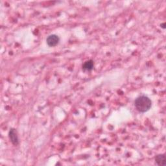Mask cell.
<instances>
[{"mask_svg":"<svg viewBox=\"0 0 166 166\" xmlns=\"http://www.w3.org/2000/svg\"><path fill=\"white\" fill-rule=\"evenodd\" d=\"M134 105L137 110L144 113L147 112L151 108L152 101L147 96L141 95L135 100Z\"/></svg>","mask_w":166,"mask_h":166,"instance_id":"cell-1","label":"cell"},{"mask_svg":"<svg viewBox=\"0 0 166 166\" xmlns=\"http://www.w3.org/2000/svg\"><path fill=\"white\" fill-rule=\"evenodd\" d=\"M60 41L59 37L56 35V34H51L47 38L46 42L47 45L50 47H54L56 46Z\"/></svg>","mask_w":166,"mask_h":166,"instance_id":"cell-2","label":"cell"},{"mask_svg":"<svg viewBox=\"0 0 166 166\" xmlns=\"http://www.w3.org/2000/svg\"><path fill=\"white\" fill-rule=\"evenodd\" d=\"M9 136L10 138V140L14 145H17L19 143V139L17 134V131L15 129H10Z\"/></svg>","mask_w":166,"mask_h":166,"instance_id":"cell-3","label":"cell"},{"mask_svg":"<svg viewBox=\"0 0 166 166\" xmlns=\"http://www.w3.org/2000/svg\"><path fill=\"white\" fill-rule=\"evenodd\" d=\"M155 163L158 165L164 166L166 164V158L164 154L158 155L155 157Z\"/></svg>","mask_w":166,"mask_h":166,"instance_id":"cell-4","label":"cell"},{"mask_svg":"<svg viewBox=\"0 0 166 166\" xmlns=\"http://www.w3.org/2000/svg\"><path fill=\"white\" fill-rule=\"evenodd\" d=\"M94 66V61L92 60H89L86 61L84 64L82 65V69L83 70L85 71H88L90 72L93 70Z\"/></svg>","mask_w":166,"mask_h":166,"instance_id":"cell-5","label":"cell"},{"mask_svg":"<svg viewBox=\"0 0 166 166\" xmlns=\"http://www.w3.org/2000/svg\"><path fill=\"white\" fill-rule=\"evenodd\" d=\"M165 24L164 23V24H162V25H161V27H163V28H164V29H165Z\"/></svg>","mask_w":166,"mask_h":166,"instance_id":"cell-6","label":"cell"}]
</instances>
